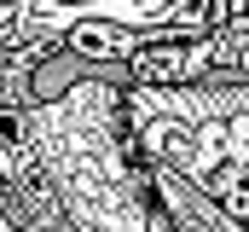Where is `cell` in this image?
I'll return each mask as SVG.
<instances>
[{"label": "cell", "instance_id": "cell-1", "mask_svg": "<svg viewBox=\"0 0 249 232\" xmlns=\"http://www.w3.org/2000/svg\"><path fill=\"white\" fill-rule=\"evenodd\" d=\"M75 232H151L157 186L127 116V70L93 64L75 81H35L23 105H0Z\"/></svg>", "mask_w": 249, "mask_h": 232}, {"label": "cell", "instance_id": "cell-2", "mask_svg": "<svg viewBox=\"0 0 249 232\" xmlns=\"http://www.w3.org/2000/svg\"><path fill=\"white\" fill-rule=\"evenodd\" d=\"M127 116L151 163L186 174L203 197H214L232 221L249 227V81H133Z\"/></svg>", "mask_w": 249, "mask_h": 232}, {"label": "cell", "instance_id": "cell-3", "mask_svg": "<svg viewBox=\"0 0 249 232\" xmlns=\"http://www.w3.org/2000/svg\"><path fill=\"white\" fill-rule=\"evenodd\" d=\"M0 232H75L12 128H0Z\"/></svg>", "mask_w": 249, "mask_h": 232}, {"label": "cell", "instance_id": "cell-4", "mask_svg": "<svg viewBox=\"0 0 249 232\" xmlns=\"http://www.w3.org/2000/svg\"><path fill=\"white\" fill-rule=\"evenodd\" d=\"M151 163V157H145ZM151 186H157V203L162 215L174 221V232H249L244 221H232L214 197H203L186 174H174L168 163H151Z\"/></svg>", "mask_w": 249, "mask_h": 232}, {"label": "cell", "instance_id": "cell-5", "mask_svg": "<svg viewBox=\"0 0 249 232\" xmlns=\"http://www.w3.org/2000/svg\"><path fill=\"white\" fill-rule=\"evenodd\" d=\"M151 232H174V221L162 215V203H157V227H151Z\"/></svg>", "mask_w": 249, "mask_h": 232}]
</instances>
